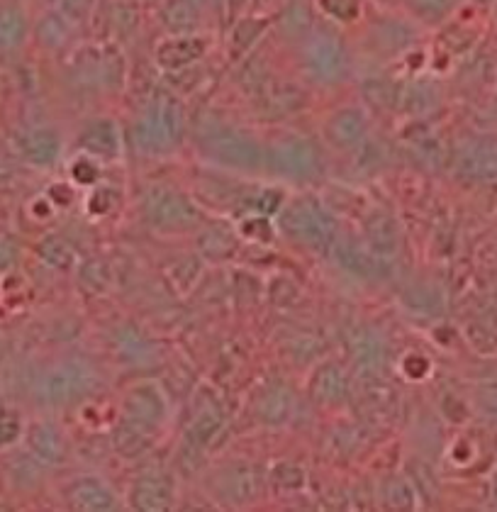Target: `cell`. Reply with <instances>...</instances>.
<instances>
[{
  "label": "cell",
  "mask_w": 497,
  "mask_h": 512,
  "mask_svg": "<svg viewBox=\"0 0 497 512\" xmlns=\"http://www.w3.org/2000/svg\"><path fill=\"white\" fill-rule=\"evenodd\" d=\"M295 410V398L290 386L283 381H271L256 393L254 415L261 425L283 427Z\"/></svg>",
  "instance_id": "d4e9b609"
},
{
  "label": "cell",
  "mask_w": 497,
  "mask_h": 512,
  "mask_svg": "<svg viewBox=\"0 0 497 512\" xmlns=\"http://www.w3.org/2000/svg\"><path fill=\"white\" fill-rule=\"evenodd\" d=\"M191 139L208 164L232 174H264L266 144L247 127L200 110L191 120Z\"/></svg>",
  "instance_id": "6da1fadb"
},
{
  "label": "cell",
  "mask_w": 497,
  "mask_h": 512,
  "mask_svg": "<svg viewBox=\"0 0 497 512\" xmlns=\"http://www.w3.org/2000/svg\"><path fill=\"white\" fill-rule=\"evenodd\" d=\"M493 493H495V503H497V481H495V486H493Z\"/></svg>",
  "instance_id": "9f6ffc18"
},
{
  "label": "cell",
  "mask_w": 497,
  "mask_h": 512,
  "mask_svg": "<svg viewBox=\"0 0 497 512\" xmlns=\"http://www.w3.org/2000/svg\"><path fill=\"white\" fill-rule=\"evenodd\" d=\"M276 217L281 235L290 239L298 249L315 256L332 254L334 242L339 237V225L337 217L320 198L298 196L286 200Z\"/></svg>",
  "instance_id": "277c9868"
},
{
  "label": "cell",
  "mask_w": 497,
  "mask_h": 512,
  "mask_svg": "<svg viewBox=\"0 0 497 512\" xmlns=\"http://www.w3.org/2000/svg\"><path fill=\"white\" fill-rule=\"evenodd\" d=\"M478 405H480V413H485L488 420L497 422V386L483 388V391H480Z\"/></svg>",
  "instance_id": "681fc988"
},
{
  "label": "cell",
  "mask_w": 497,
  "mask_h": 512,
  "mask_svg": "<svg viewBox=\"0 0 497 512\" xmlns=\"http://www.w3.org/2000/svg\"><path fill=\"white\" fill-rule=\"evenodd\" d=\"M225 427V413H222L220 403L217 400H205L198 408V413L193 415L191 425L186 427L181 439V449H178V466L186 471L200 469L198 464H203L205 452L217 439V434Z\"/></svg>",
  "instance_id": "9c48e42d"
},
{
  "label": "cell",
  "mask_w": 497,
  "mask_h": 512,
  "mask_svg": "<svg viewBox=\"0 0 497 512\" xmlns=\"http://www.w3.org/2000/svg\"><path fill=\"white\" fill-rule=\"evenodd\" d=\"M27 447L44 466H64L71 459V447L59 425L49 420H39L27 430Z\"/></svg>",
  "instance_id": "7402d4cb"
},
{
  "label": "cell",
  "mask_w": 497,
  "mask_h": 512,
  "mask_svg": "<svg viewBox=\"0 0 497 512\" xmlns=\"http://www.w3.org/2000/svg\"><path fill=\"white\" fill-rule=\"evenodd\" d=\"M54 10H59L61 15H66L74 25H83L96 10V0H49Z\"/></svg>",
  "instance_id": "f6af8a7d"
},
{
  "label": "cell",
  "mask_w": 497,
  "mask_h": 512,
  "mask_svg": "<svg viewBox=\"0 0 497 512\" xmlns=\"http://www.w3.org/2000/svg\"><path fill=\"white\" fill-rule=\"evenodd\" d=\"M61 135L54 127H32L18 137V152L27 164L37 166V169H49L61 159Z\"/></svg>",
  "instance_id": "603a6c76"
},
{
  "label": "cell",
  "mask_w": 497,
  "mask_h": 512,
  "mask_svg": "<svg viewBox=\"0 0 497 512\" xmlns=\"http://www.w3.org/2000/svg\"><path fill=\"white\" fill-rule=\"evenodd\" d=\"M254 3H256V5H259V8H261V5H268V3H276V0H254Z\"/></svg>",
  "instance_id": "db71d44e"
},
{
  "label": "cell",
  "mask_w": 497,
  "mask_h": 512,
  "mask_svg": "<svg viewBox=\"0 0 497 512\" xmlns=\"http://www.w3.org/2000/svg\"><path fill=\"white\" fill-rule=\"evenodd\" d=\"M359 383H351V393H356V400L364 408L368 420L385 422L395 413V391L388 381H383L381 374H356Z\"/></svg>",
  "instance_id": "ffe728a7"
},
{
  "label": "cell",
  "mask_w": 497,
  "mask_h": 512,
  "mask_svg": "<svg viewBox=\"0 0 497 512\" xmlns=\"http://www.w3.org/2000/svg\"><path fill=\"white\" fill-rule=\"evenodd\" d=\"M22 425L18 413H10V410H3L0 413V447L3 444H13L15 439L20 437Z\"/></svg>",
  "instance_id": "c3c4849f"
},
{
  "label": "cell",
  "mask_w": 497,
  "mask_h": 512,
  "mask_svg": "<svg viewBox=\"0 0 497 512\" xmlns=\"http://www.w3.org/2000/svg\"><path fill=\"white\" fill-rule=\"evenodd\" d=\"M142 3H149V5H159L161 0H142Z\"/></svg>",
  "instance_id": "11a10c76"
},
{
  "label": "cell",
  "mask_w": 497,
  "mask_h": 512,
  "mask_svg": "<svg viewBox=\"0 0 497 512\" xmlns=\"http://www.w3.org/2000/svg\"><path fill=\"white\" fill-rule=\"evenodd\" d=\"M412 20L422 25H439L451 15L456 0H400Z\"/></svg>",
  "instance_id": "8d00e7d4"
},
{
  "label": "cell",
  "mask_w": 497,
  "mask_h": 512,
  "mask_svg": "<svg viewBox=\"0 0 497 512\" xmlns=\"http://www.w3.org/2000/svg\"><path fill=\"white\" fill-rule=\"evenodd\" d=\"M154 432L144 430V427L134 425V422L120 417L117 425L113 427V449L122 459H139L152 449Z\"/></svg>",
  "instance_id": "1f68e13d"
},
{
  "label": "cell",
  "mask_w": 497,
  "mask_h": 512,
  "mask_svg": "<svg viewBox=\"0 0 497 512\" xmlns=\"http://www.w3.org/2000/svg\"><path fill=\"white\" fill-rule=\"evenodd\" d=\"M298 66L307 83L337 88L351 76V52L346 40L329 25H312L298 42Z\"/></svg>",
  "instance_id": "5b68a950"
},
{
  "label": "cell",
  "mask_w": 497,
  "mask_h": 512,
  "mask_svg": "<svg viewBox=\"0 0 497 512\" xmlns=\"http://www.w3.org/2000/svg\"><path fill=\"white\" fill-rule=\"evenodd\" d=\"M37 249H39V256H42L49 266H54V269H59V271H69L71 266L76 264L74 247H71V244L59 235L44 237L42 242H39Z\"/></svg>",
  "instance_id": "74e56055"
},
{
  "label": "cell",
  "mask_w": 497,
  "mask_h": 512,
  "mask_svg": "<svg viewBox=\"0 0 497 512\" xmlns=\"http://www.w3.org/2000/svg\"><path fill=\"white\" fill-rule=\"evenodd\" d=\"M364 230H366V244L371 247V252L376 254L378 259L383 261L398 254L400 232L393 217L385 213L368 215L364 222Z\"/></svg>",
  "instance_id": "f546056e"
},
{
  "label": "cell",
  "mask_w": 497,
  "mask_h": 512,
  "mask_svg": "<svg viewBox=\"0 0 497 512\" xmlns=\"http://www.w3.org/2000/svg\"><path fill=\"white\" fill-rule=\"evenodd\" d=\"M322 137L334 152H354L368 137V115L361 105H342L327 115Z\"/></svg>",
  "instance_id": "5bb4252c"
},
{
  "label": "cell",
  "mask_w": 497,
  "mask_h": 512,
  "mask_svg": "<svg viewBox=\"0 0 497 512\" xmlns=\"http://www.w3.org/2000/svg\"><path fill=\"white\" fill-rule=\"evenodd\" d=\"M74 22L66 15H61L59 10H49L47 15H42L35 25V37L39 47L47 49V52H64L66 47H71V37H74Z\"/></svg>",
  "instance_id": "4dcf8cb0"
},
{
  "label": "cell",
  "mask_w": 497,
  "mask_h": 512,
  "mask_svg": "<svg viewBox=\"0 0 497 512\" xmlns=\"http://www.w3.org/2000/svg\"><path fill=\"white\" fill-rule=\"evenodd\" d=\"M264 174L288 183H315L325 174V152L317 139L286 132L266 144Z\"/></svg>",
  "instance_id": "52a82bcc"
},
{
  "label": "cell",
  "mask_w": 497,
  "mask_h": 512,
  "mask_svg": "<svg viewBox=\"0 0 497 512\" xmlns=\"http://www.w3.org/2000/svg\"><path fill=\"white\" fill-rule=\"evenodd\" d=\"M78 147H81L83 154L98 161L117 159L122 152L120 127H117L113 118L88 120L83 130L78 132Z\"/></svg>",
  "instance_id": "44dd1931"
},
{
  "label": "cell",
  "mask_w": 497,
  "mask_h": 512,
  "mask_svg": "<svg viewBox=\"0 0 497 512\" xmlns=\"http://www.w3.org/2000/svg\"><path fill=\"white\" fill-rule=\"evenodd\" d=\"M61 498L66 508L78 512H115L125 508L115 488L98 473H74L61 486Z\"/></svg>",
  "instance_id": "8fae6325"
},
{
  "label": "cell",
  "mask_w": 497,
  "mask_h": 512,
  "mask_svg": "<svg viewBox=\"0 0 497 512\" xmlns=\"http://www.w3.org/2000/svg\"><path fill=\"white\" fill-rule=\"evenodd\" d=\"M242 235L249 239H256V242H271L273 239V227L268 222L266 215H247L242 220Z\"/></svg>",
  "instance_id": "bcb514c9"
},
{
  "label": "cell",
  "mask_w": 497,
  "mask_h": 512,
  "mask_svg": "<svg viewBox=\"0 0 497 512\" xmlns=\"http://www.w3.org/2000/svg\"><path fill=\"white\" fill-rule=\"evenodd\" d=\"M320 10L327 15V20L351 25L361 18V0H320Z\"/></svg>",
  "instance_id": "b9f144b4"
},
{
  "label": "cell",
  "mask_w": 497,
  "mask_h": 512,
  "mask_svg": "<svg viewBox=\"0 0 497 512\" xmlns=\"http://www.w3.org/2000/svg\"><path fill=\"white\" fill-rule=\"evenodd\" d=\"M200 13L203 10L195 8L188 0H161L156 18L166 35H198L200 22H203Z\"/></svg>",
  "instance_id": "f1b7e54d"
},
{
  "label": "cell",
  "mask_w": 497,
  "mask_h": 512,
  "mask_svg": "<svg viewBox=\"0 0 497 512\" xmlns=\"http://www.w3.org/2000/svg\"><path fill=\"white\" fill-rule=\"evenodd\" d=\"M456 169L471 181H497V137L468 139L456 157Z\"/></svg>",
  "instance_id": "d6986e66"
},
{
  "label": "cell",
  "mask_w": 497,
  "mask_h": 512,
  "mask_svg": "<svg viewBox=\"0 0 497 512\" xmlns=\"http://www.w3.org/2000/svg\"><path fill=\"white\" fill-rule=\"evenodd\" d=\"M188 130L191 120L181 100L166 91H156L132 122V144L142 157H171L186 142Z\"/></svg>",
  "instance_id": "7a4b0ae2"
},
{
  "label": "cell",
  "mask_w": 497,
  "mask_h": 512,
  "mask_svg": "<svg viewBox=\"0 0 497 512\" xmlns=\"http://www.w3.org/2000/svg\"><path fill=\"white\" fill-rule=\"evenodd\" d=\"M105 386L103 371L86 356H61L37 376L32 398L42 408L66 410L86 403Z\"/></svg>",
  "instance_id": "3957f363"
},
{
  "label": "cell",
  "mask_w": 497,
  "mask_h": 512,
  "mask_svg": "<svg viewBox=\"0 0 497 512\" xmlns=\"http://www.w3.org/2000/svg\"><path fill=\"white\" fill-rule=\"evenodd\" d=\"M398 96L400 86H395V83H390L388 79L371 81L366 86L368 103L376 105V108H398Z\"/></svg>",
  "instance_id": "ee69618b"
},
{
  "label": "cell",
  "mask_w": 497,
  "mask_h": 512,
  "mask_svg": "<svg viewBox=\"0 0 497 512\" xmlns=\"http://www.w3.org/2000/svg\"><path fill=\"white\" fill-rule=\"evenodd\" d=\"M417 503V493L407 478L395 476L383 483V508L388 510H412Z\"/></svg>",
  "instance_id": "f35d334b"
},
{
  "label": "cell",
  "mask_w": 497,
  "mask_h": 512,
  "mask_svg": "<svg viewBox=\"0 0 497 512\" xmlns=\"http://www.w3.org/2000/svg\"><path fill=\"white\" fill-rule=\"evenodd\" d=\"M478 3H490V0H478Z\"/></svg>",
  "instance_id": "6f0895ef"
},
{
  "label": "cell",
  "mask_w": 497,
  "mask_h": 512,
  "mask_svg": "<svg viewBox=\"0 0 497 512\" xmlns=\"http://www.w3.org/2000/svg\"><path fill=\"white\" fill-rule=\"evenodd\" d=\"M18 259V247L8 237H0V269H8Z\"/></svg>",
  "instance_id": "816d5d0a"
},
{
  "label": "cell",
  "mask_w": 497,
  "mask_h": 512,
  "mask_svg": "<svg viewBox=\"0 0 497 512\" xmlns=\"http://www.w3.org/2000/svg\"><path fill=\"white\" fill-rule=\"evenodd\" d=\"M268 27V20L264 18H242L239 22H234L232 35H230V52L234 59L247 57L249 49L259 42V37L264 35V30Z\"/></svg>",
  "instance_id": "d590c367"
},
{
  "label": "cell",
  "mask_w": 497,
  "mask_h": 512,
  "mask_svg": "<svg viewBox=\"0 0 497 512\" xmlns=\"http://www.w3.org/2000/svg\"><path fill=\"white\" fill-rule=\"evenodd\" d=\"M312 15L310 10L305 8L303 3H298V0H293V3L286 5V10H283V15L278 18L276 27H278V35L283 37V40H290L298 44L307 32L312 30Z\"/></svg>",
  "instance_id": "e575fe53"
},
{
  "label": "cell",
  "mask_w": 497,
  "mask_h": 512,
  "mask_svg": "<svg viewBox=\"0 0 497 512\" xmlns=\"http://www.w3.org/2000/svg\"><path fill=\"white\" fill-rule=\"evenodd\" d=\"M188 3H193L195 8L205 10V8H208V5H212V0H188Z\"/></svg>",
  "instance_id": "f5cc1de1"
},
{
  "label": "cell",
  "mask_w": 497,
  "mask_h": 512,
  "mask_svg": "<svg viewBox=\"0 0 497 512\" xmlns=\"http://www.w3.org/2000/svg\"><path fill=\"white\" fill-rule=\"evenodd\" d=\"M237 247H239V239L230 222L225 220L203 222V227L198 230V249L205 259L225 261L237 252Z\"/></svg>",
  "instance_id": "4316f807"
},
{
  "label": "cell",
  "mask_w": 497,
  "mask_h": 512,
  "mask_svg": "<svg viewBox=\"0 0 497 512\" xmlns=\"http://www.w3.org/2000/svg\"><path fill=\"white\" fill-rule=\"evenodd\" d=\"M254 96L256 108H259V113L264 115L266 120L288 118V115L300 113L307 105V93L298 86V83L290 81L268 79Z\"/></svg>",
  "instance_id": "ac0fdd59"
},
{
  "label": "cell",
  "mask_w": 497,
  "mask_h": 512,
  "mask_svg": "<svg viewBox=\"0 0 497 512\" xmlns=\"http://www.w3.org/2000/svg\"><path fill=\"white\" fill-rule=\"evenodd\" d=\"M88 205H91V213L105 215L113 210V196H110L108 188H98V191L91 196V203Z\"/></svg>",
  "instance_id": "f907efd6"
},
{
  "label": "cell",
  "mask_w": 497,
  "mask_h": 512,
  "mask_svg": "<svg viewBox=\"0 0 497 512\" xmlns=\"http://www.w3.org/2000/svg\"><path fill=\"white\" fill-rule=\"evenodd\" d=\"M381 3H385V0H381Z\"/></svg>",
  "instance_id": "680465c9"
},
{
  "label": "cell",
  "mask_w": 497,
  "mask_h": 512,
  "mask_svg": "<svg viewBox=\"0 0 497 512\" xmlns=\"http://www.w3.org/2000/svg\"><path fill=\"white\" fill-rule=\"evenodd\" d=\"M76 69L81 81L91 88L115 91L125 83V59L115 44L83 47L76 54Z\"/></svg>",
  "instance_id": "7c38bea8"
},
{
  "label": "cell",
  "mask_w": 497,
  "mask_h": 512,
  "mask_svg": "<svg viewBox=\"0 0 497 512\" xmlns=\"http://www.w3.org/2000/svg\"><path fill=\"white\" fill-rule=\"evenodd\" d=\"M120 413V417L134 422V425L144 427V430L149 432H156L164 427L166 420H169V395H166V391L159 383L139 381L127 388L125 395H122Z\"/></svg>",
  "instance_id": "30bf717a"
},
{
  "label": "cell",
  "mask_w": 497,
  "mask_h": 512,
  "mask_svg": "<svg viewBox=\"0 0 497 512\" xmlns=\"http://www.w3.org/2000/svg\"><path fill=\"white\" fill-rule=\"evenodd\" d=\"M30 18L15 0L0 3V54H15L30 37Z\"/></svg>",
  "instance_id": "83f0119b"
},
{
  "label": "cell",
  "mask_w": 497,
  "mask_h": 512,
  "mask_svg": "<svg viewBox=\"0 0 497 512\" xmlns=\"http://www.w3.org/2000/svg\"><path fill=\"white\" fill-rule=\"evenodd\" d=\"M332 256L344 271H349V274L361 276V278L376 276L378 264H381V259L371 252V247H368L366 242H361V239H354V237H342V235H339L337 242H334Z\"/></svg>",
  "instance_id": "484cf974"
},
{
  "label": "cell",
  "mask_w": 497,
  "mask_h": 512,
  "mask_svg": "<svg viewBox=\"0 0 497 512\" xmlns=\"http://www.w3.org/2000/svg\"><path fill=\"white\" fill-rule=\"evenodd\" d=\"M208 52V42L200 35H169L156 47V64L164 71H183L200 61Z\"/></svg>",
  "instance_id": "cb8c5ba5"
},
{
  "label": "cell",
  "mask_w": 497,
  "mask_h": 512,
  "mask_svg": "<svg viewBox=\"0 0 497 512\" xmlns=\"http://www.w3.org/2000/svg\"><path fill=\"white\" fill-rule=\"evenodd\" d=\"M176 505V481L164 466L139 471L127 493V508L142 512H164Z\"/></svg>",
  "instance_id": "4fadbf2b"
},
{
  "label": "cell",
  "mask_w": 497,
  "mask_h": 512,
  "mask_svg": "<svg viewBox=\"0 0 497 512\" xmlns=\"http://www.w3.org/2000/svg\"><path fill=\"white\" fill-rule=\"evenodd\" d=\"M96 161L98 159L88 157V154L78 157L74 161V166H71V176H74V181L81 183V186H91V183H96L100 176V169H98Z\"/></svg>",
  "instance_id": "7dc6e473"
},
{
  "label": "cell",
  "mask_w": 497,
  "mask_h": 512,
  "mask_svg": "<svg viewBox=\"0 0 497 512\" xmlns=\"http://www.w3.org/2000/svg\"><path fill=\"white\" fill-rule=\"evenodd\" d=\"M417 42V27L412 18H395V15H381L368 27V47L376 57L395 59L407 54Z\"/></svg>",
  "instance_id": "9a60e30c"
},
{
  "label": "cell",
  "mask_w": 497,
  "mask_h": 512,
  "mask_svg": "<svg viewBox=\"0 0 497 512\" xmlns=\"http://www.w3.org/2000/svg\"><path fill=\"white\" fill-rule=\"evenodd\" d=\"M439 93L432 83L427 81H410L405 86H400L398 96V108L402 113L410 115H427L437 108Z\"/></svg>",
  "instance_id": "d6a6232c"
},
{
  "label": "cell",
  "mask_w": 497,
  "mask_h": 512,
  "mask_svg": "<svg viewBox=\"0 0 497 512\" xmlns=\"http://www.w3.org/2000/svg\"><path fill=\"white\" fill-rule=\"evenodd\" d=\"M307 393H310V400L317 408H342L346 400L351 398L349 374H346L342 366L334 364V361L320 364L312 371L310 383H307Z\"/></svg>",
  "instance_id": "e0dca14e"
},
{
  "label": "cell",
  "mask_w": 497,
  "mask_h": 512,
  "mask_svg": "<svg viewBox=\"0 0 497 512\" xmlns=\"http://www.w3.org/2000/svg\"><path fill=\"white\" fill-rule=\"evenodd\" d=\"M115 347V352L127 364H144V361H149L154 356V347L134 325H125L117 330Z\"/></svg>",
  "instance_id": "836d02e7"
},
{
  "label": "cell",
  "mask_w": 497,
  "mask_h": 512,
  "mask_svg": "<svg viewBox=\"0 0 497 512\" xmlns=\"http://www.w3.org/2000/svg\"><path fill=\"white\" fill-rule=\"evenodd\" d=\"M344 344L356 374H381L388 361V344L381 332L366 322H356L344 332Z\"/></svg>",
  "instance_id": "2e32d148"
},
{
  "label": "cell",
  "mask_w": 497,
  "mask_h": 512,
  "mask_svg": "<svg viewBox=\"0 0 497 512\" xmlns=\"http://www.w3.org/2000/svg\"><path fill=\"white\" fill-rule=\"evenodd\" d=\"M137 25V5H134L132 0H115L113 8H110V30H113L117 37H132Z\"/></svg>",
  "instance_id": "ab89813d"
},
{
  "label": "cell",
  "mask_w": 497,
  "mask_h": 512,
  "mask_svg": "<svg viewBox=\"0 0 497 512\" xmlns=\"http://www.w3.org/2000/svg\"><path fill=\"white\" fill-rule=\"evenodd\" d=\"M261 471L249 461H227L208 478V491L225 508H247L261 495Z\"/></svg>",
  "instance_id": "ba28073f"
},
{
  "label": "cell",
  "mask_w": 497,
  "mask_h": 512,
  "mask_svg": "<svg viewBox=\"0 0 497 512\" xmlns=\"http://www.w3.org/2000/svg\"><path fill=\"white\" fill-rule=\"evenodd\" d=\"M81 283L88 293H105L110 286V271L108 266L100 259H88L83 261L81 269Z\"/></svg>",
  "instance_id": "7bdbcfd3"
},
{
  "label": "cell",
  "mask_w": 497,
  "mask_h": 512,
  "mask_svg": "<svg viewBox=\"0 0 497 512\" xmlns=\"http://www.w3.org/2000/svg\"><path fill=\"white\" fill-rule=\"evenodd\" d=\"M268 481L273 483V488L278 491H300L305 486V471L298 464H290V461H281L268 473Z\"/></svg>",
  "instance_id": "60d3db41"
},
{
  "label": "cell",
  "mask_w": 497,
  "mask_h": 512,
  "mask_svg": "<svg viewBox=\"0 0 497 512\" xmlns=\"http://www.w3.org/2000/svg\"><path fill=\"white\" fill-rule=\"evenodd\" d=\"M139 217L159 235H188L203 227L205 217L191 196L164 181H152L139 191Z\"/></svg>",
  "instance_id": "8992f818"
}]
</instances>
